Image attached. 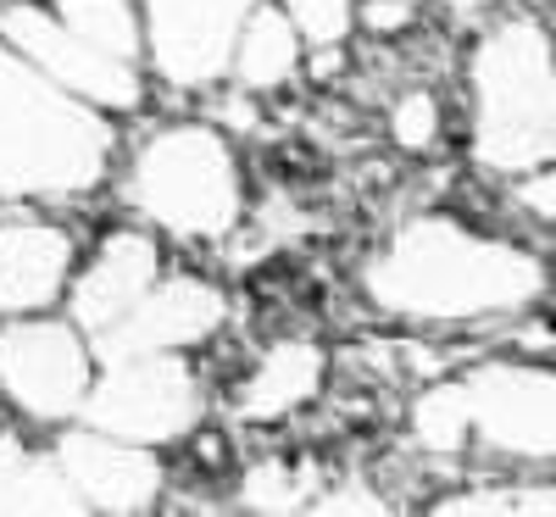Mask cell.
Segmentation results:
<instances>
[{"label": "cell", "instance_id": "cell-1", "mask_svg": "<svg viewBox=\"0 0 556 517\" xmlns=\"http://www.w3.org/2000/svg\"><path fill=\"white\" fill-rule=\"evenodd\" d=\"M367 290L390 312L468 317L529 301L540 290V267L523 251L468 240L451 223H412L395 240V251L367 273Z\"/></svg>", "mask_w": 556, "mask_h": 517}, {"label": "cell", "instance_id": "cell-2", "mask_svg": "<svg viewBox=\"0 0 556 517\" xmlns=\"http://www.w3.org/2000/svg\"><path fill=\"white\" fill-rule=\"evenodd\" d=\"M106 123L0 51V196H73L106 167Z\"/></svg>", "mask_w": 556, "mask_h": 517}, {"label": "cell", "instance_id": "cell-3", "mask_svg": "<svg viewBox=\"0 0 556 517\" xmlns=\"http://www.w3.org/2000/svg\"><path fill=\"white\" fill-rule=\"evenodd\" d=\"M479 156L490 167L556 162V73L534 23H506L479 45Z\"/></svg>", "mask_w": 556, "mask_h": 517}, {"label": "cell", "instance_id": "cell-4", "mask_svg": "<svg viewBox=\"0 0 556 517\" xmlns=\"http://www.w3.org/2000/svg\"><path fill=\"white\" fill-rule=\"evenodd\" d=\"M134 206L156 217L173 234H223L240 212L235 190V162L217 146V134L206 128H167L156 134L134 162L128 178Z\"/></svg>", "mask_w": 556, "mask_h": 517}, {"label": "cell", "instance_id": "cell-5", "mask_svg": "<svg viewBox=\"0 0 556 517\" xmlns=\"http://www.w3.org/2000/svg\"><path fill=\"white\" fill-rule=\"evenodd\" d=\"M195 379L184 373V362L151 351L117 362L112 379L89 395V423L112 440H173L195 423Z\"/></svg>", "mask_w": 556, "mask_h": 517}, {"label": "cell", "instance_id": "cell-6", "mask_svg": "<svg viewBox=\"0 0 556 517\" xmlns=\"http://www.w3.org/2000/svg\"><path fill=\"white\" fill-rule=\"evenodd\" d=\"M84 345L56 323H23L0 335V384L34 417H67L84 401Z\"/></svg>", "mask_w": 556, "mask_h": 517}, {"label": "cell", "instance_id": "cell-7", "mask_svg": "<svg viewBox=\"0 0 556 517\" xmlns=\"http://www.w3.org/2000/svg\"><path fill=\"white\" fill-rule=\"evenodd\" d=\"M251 0H151L156 67L173 84H206L235 62V39Z\"/></svg>", "mask_w": 556, "mask_h": 517}, {"label": "cell", "instance_id": "cell-8", "mask_svg": "<svg viewBox=\"0 0 556 517\" xmlns=\"http://www.w3.org/2000/svg\"><path fill=\"white\" fill-rule=\"evenodd\" d=\"M0 34H7L28 62H39L51 78H62L67 89H78V96H89V101H106V106H134L139 101V78L128 73V62L96 51L89 39L51 23L45 12H23V7L0 12Z\"/></svg>", "mask_w": 556, "mask_h": 517}, {"label": "cell", "instance_id": "cell-9", "mask_svg": "<svg viewBox=\"0 0 556 517\" xmlns=\"http://www.w3.org/2000/svg\"><path fill=\"white\" fill-rule=\"evenodd\" d=\"M223 323V295L201 278H173L156 295H146L128 317L101 328V356L134 362V356H151V351H173V345H195L206 340L212 328Z\"/></svg>", "mask_w": 556, "mask_h": 517}, {"label": "cell", "instance_id": "cell-10", "mask_svg": "<svg viewBox=\"0 0 556 517\" xmlns=\"http://www.w3.org/2000/svg\"><path fill=\"white\" fill-rule=\"evenodd\" d=\"M473 423L506 451L551 456L556 451V373L484 367L468 384Z\"/></svg>", "mask_w": 556, "mask_h": 517}, {"label": "cell", "instance_id": "cell-11", "mask_svg": "<svg viewBox=\"0 0 556 517\" xmlns=\"http://www.w3.org/2000/svg\"><path fill=\"white\" fill-rule=\"evenodd\" d=\"M56 462L73 474V484L96 506H106V512H139L162 484L156 456H139V451L112 445L101 434H67Z\"/></svg>", "mask_w": 556, "mask_h": 517}, {"label": "cell", "instance_id": "cell-12", "mask_svg": "<svg viewBox=\"0 0 556 517\" xmlns=\"http://www.w3.org/2000/svg\"><path fill=\"white\" fill-rule=\"evenodd\" d=\"M151 278H156V245L146 240V234H123V240H112L96 256V267L78 278V295H73L78 323L101 335L106 323L128 317L139 301H146Z\"/></svg>", "mask_w": 556, "mask_h": 517}, {"label": "cell", "instance_id": "cell-13", "mask_svg": "<svg viewBox=\"0 0 556 517\" xmlns=\"http://www.w3.org/2000/svg\"><path fill=\"white\" fill-rule=\"evenodd\" d=\"M67 234L56 228H0V306L34 312L62 290L67 273Z\"/></svg>", "mask_w": 556, "mask_h": 517}, {"label": "cell", "instance_id": "cell-14", "mask_svg": "<svg viewBox=\"0 0 556 517\" xmlns=\"http://www.w3.org/2000/svg\"><path fill=\"white\" fill-rule=\"evenodd\" d=\"M317 367H323V356H317L312 345H301V340L278 345V351L256 367V379L245 384L240 412H245V417H278V412L301 406V401L317 390Z\"/></svg>", "mask_w": 556, "mask_h": 517}, {"label": "cell", "instance_id": "cell-15", "mask_svg": "<svg viewBox=\"0 0 556 517\" xmlns=\"http://www.w3.org/2000/svg\"><path fill=\"white\" fill-rule=\"evenodd\" d=\"M240 62V78L245 84H278V78H290L295 67V34L290 23L278 17V12H256L251 28H245V45L235 51Z\"/></svg>", "mask_w": 556, "mask_h": 517}, {"label": "cell", "instance_id": "cell-16", "mask_svg": "<svg viewBox=\"0 0 556 517\" xmlns=\"http://www.w3.org/2000/svg\"><path fill=\"white\" fill-rule=\"evenodd\" d=\"M62 12H67V28L78 39H89L96 51H106L117 62L134 56L139 34H134V12L123 7V0H62Z\"/></svg>", "mask_w": 556, "mask_h": 517}, {"label": "cell", "instance_id": "cell-17", "mask_svg": "<svg viewBox=\"0 0 556 517\" xmlns=\"http://www.w3.org/2000/svg\"><path fill=\"white\" fill-rule=\"evenodd\" d=\"M84 490L73 484V474L62 462H23L17 479L7 490V501H0V512H78Z\"/></svg>", "mask_w": 556, "mask_h": 517}, {"label": "cell", "instance_id": "cell-18", "mask_svg": "<svg viewBox=\"0 0 556 517\" xmlns=\"http://www.w3.org/2000/svg\"><path fill=\"white\" fill-rule=\"evenodd\" d=\"M468 390H429L424 401H417V440H424L429 451H456L462 434H468Z\"/></svg>", "mask_w": 556, "mask_h": 517}, {"label": "cell", "instance_id": "cell-19", "mask_svg": "<svg viewBox=\"0 0 556 517\" xmlns=\"http://www.w3.org/2000/svg\"><path fill=\"white\" fill-rule=\"evenodd\" d=\"M312 484H317L312 467L290 474V467L267 462V467H256V474L245 479V506H256V512H290V506H301L312 495Z\"/></svg>", "mask_w": 556, "mask_h": 517}, {"label": "cell", "instance_id": "cell-20", "mask_svg": "<svg viewBox=\"0 0 556 517\" xmlns=\"http://www.w3.org/2000/svg\"><path fill=\"white\" fill-rule=\"evenodd\" d=\"M285 7L295 12L301 34H312L317 45H340V34L351 28V7H345V0H285Z\"/></svg>", "mask_w": 556, "mask_h": 517}, {"label": "cell", "instance_id": "cell-21", "mask_svg": "<svg viewBox=\"0 0 556 517\" xmlns=\"http://www.w3.org/2000/svg\"><path fill=\"white\" fill-rule=\"evenodd\" d=\"M395 139L406 151H424L429 139H434V101L429 96H406L395 106Z\"/></svg>", "mask_w": 556, "mask_h": 517}, {"label": "cell", "instance_id": "cell-22", "mask_svg": "<svg viewBox=\"0 0 556 517\" xmlns=\"http://www.w3.org/2000/svg\"><path fill=\"white\" fill-rule=\"evenodd\" d=\"M523 206H529V212H540V217H556V173H545V178H529V184H523Z\"/></svg>", "mask_w": 556, "mask_h": 517}, {"label": "cell", "instance_id": "cell-23", "mask_svg": "<svg viewBox=\"0 0 556 517\" xmlns=\"http://www.w3.org/2000/svg\"><path fill=\"white\" fill-rule=\"evenodd\" d=\"M323 512H384V501H374L362 484H351V490H340V495L323 501Z\"/></svg>", "mask_w": 556, "mask_h": 517}, {"label": "cell", "instance_id": "cell-24", "mask_svg": "<svg viewBox=\"0 0 556 517\" xmlns=\"http://www.w3.org/2000/svg\"><path fill=\"white\" fill-rule=\"evenodd\" d=\"M406 17H412L406 0H374V7H367V23H374V28H401Z\"/></svg>", "mask_w": 556, "mask_h": 517}, {"label": "cell", "instance_id": "cell-25", "mask_svg": "<svg viewBox=\"0 0 556 517\" xmlns=\"http://www.w3.org/2000/svg\"><path fill=\"white\" fill-rule=\"evenodd\" d=\"M17 467H23V451H17L12 440H0V501H7V490H12V479H17Z\"/></svg>", "mask_w": 556, "mask_h": 517}, {"label": "cell", "instance_id": "cell-26", "mask_svg": "<svg viewBox=\"0 0 556 517\" xmlns=\"http://www.w3.org/2000/svg\"><path fill=\"white\" fill-rule=\"evenodd\" d=\"M513 512H556V490H518Z\"/></svg>", "mask_w": 556, "mask_h": 517}, {"label": "cell", "instance_id": "cell-27", "mask_svg": "<svg viewBox=\"0 0 556 517\" xmlns=\"http://www.w3.org/2000/svg\"><path fill=\"white\" fill-rule=\"evenodd\" d=\"M312 73H317V78H329V73H340V56H334V51H323V56H317V67H312Z\"/></svg>", "mask_w": 556, "mask_h": 517}, {"label": "cell", "instance_id": "cell-28", "mask_svg": "<svg viewBox=\"0 0 556 517\" xmlns=\"http://www.w3.org/2000/svg\"><path fill=\"white\" fill-rule=\"evenodd\" d=\"M456 7H473V0H456Z\"/></svg>", "mask_w": 556, "mask_h": 517}]
</instances>
